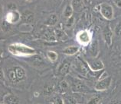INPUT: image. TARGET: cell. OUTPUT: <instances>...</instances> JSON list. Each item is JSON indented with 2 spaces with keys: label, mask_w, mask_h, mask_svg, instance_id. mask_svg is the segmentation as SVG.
I'll return each instance as SVG.
<instances>
[{
  "label": "cell",
  "mask_w": 121,
  "mask_h": 104,
  "mask_svg": "<svg viewBox=\"0 0 121 104\" xmlns=\"http://www.w3.org/2000/svg\"><path fill=\"white\" fill-rule=\"evenodd\" d=\"M78 42L83 46H87L91 40V35L87 30H81L77 34Z\"/></svg>",
  "instance_id": "cell-4"
},
{
  "label": "cell",
  "mask_w": 121,
  "mask_h": 104,
  "mask_svg": "<svg viewBox=\"0 0 121 104\" xmlns=\"http://www.w3.org/2000/svg\"><path fill=\"white\" fill-rule=\"evenodd\" d=\"M9 51L12 54L17 56H28L35 55V50L30 46H25L22 43H14L9 45Z\"/></svg>",
  "instance_id": "cell-1"
},
{
  "label": "cell",
  "mask_w": 121,
  "mask_h": 104,
  "mask_svg": "<svg viewBox=\"0 0 121 104\" xmlns=\"http://www.w3.org/2000/svg\"><path fill=\"white\" fill-rule=\"evenodd\" d=\"M58 21V17L57 16V15L55 14H52L48 17L47 20L45 21V24L48 26H54L57 24V22Z\"/></svg>",
  "instance_id": "cell-14"
},
{
  "label": "cell",
  "mask_w": 121,
  "mask_h": 104,
  "mask_svg": "<svg viewBox=\"0 0 121 104\" xmlns=\"http://www.w3.org/2000/svg\"><path fill=\"white\" fill-rule=\"evenodd\" d=\"M53 90H54V87L52 86H48V87H46L44 88V94L46 95H49L52 92H53Z\"/></svg>",
  "instance_id": "cell-26"
},
{
  "label": "cell",
  "mask_w": 121,
  "mask_h": 104,
  "mask_svg": "<svg viewBox=\"0 0 121 104\" xmlns=\"http://www.w3.org/2000/svg\"><path fill=\"white\" fill-rule=\"evenodd\" d=\"M20 20H22V14L18 11H9L5 17V21L9 24H16Z\"/></svg>",
  "instance_id": "cell-8"
},
{
  "label": "cell",
  "mask_w": 121,
  "mask_h": 104,
  "mask_svg": "<svg viewBox=\"0 0 121 104\" xmlns=\"http://www.w3.org/2000/svg\"><path fill=\"white\" fill-rule=\"evenodd\" d=\"M18 98L12 94H8L4 97V103L5 104H17Z\"/></svg>",
  "instance_id": "cell-15"
},
{
  "label": "cell",
  "mask_w": 121,
  "mask_h": 104,
  "mask_svg": "<svg viewBox=\"0 0 121 104\" xmlns=\"http://www.w3.org/2000/svg\"><path fill=\"white\" fill-rule=\"evenodd\" d=\"M55 37L58 40H65L68 38V36H67V34L64 32V31L60 30H55Z\"/></svg>",
  "instance_id": "cell-18"
},
{
  "label": "cell",
  "mask_w": 121,
  "mask_h": 104,
  "mask_svg": "<svg viewBox=\"0 0 121 104\" xmlns=\"http://www.w3.org/2000/svg\"><path fill=\"white\" fill-rule=\"evenodd\" d=\"M28 60H29V62L31 65H33L34 66H36V67H41V66L44 64L43 59L41 58L40 56L33 55L31 56Z\"/></svg>",
  "instance_id": "cell-11"
},
{
  "label": "cell",
  "mask_w": 121,
  "mask_h": 104,
  "mask_svg": "<svg viewBox=\"0 0 121 104\" xmlns=\"http://www.w3.org/2000/svg\"><path fill=\"white\" fill-rule=\"evenodd\" d=\"M73 23H74V18H73V17H71V18H69V19H68V21H67V23H66V26L69 27H71Z\"/></svg>",
  "instance_id": "cell-29"
},
{
  "label": "cell",
  "mask_w": 121,
  "mask_h": 104,
  "mask_svg": "<svg viewBox=\"0 0 121 104\" xmlns=\"http://www.w3.org/2000/svg\"><path fill=\"white\" fill-rule=\"evenodd\" d=\"M71 5H72L73 9H74V10H78V8L81 7L82 2L81 1H72Z\"/></svg>",
  "instance_id": "cell-24"
},
{
  "label": "cell",
  "mask_w": 121,
  "mask_h": 104,
  "mask_svg": "<svg viewBox=\"0 0 121 104\" xmlns=\"http://www.w3.org/2000/svg\"><path fill=\"white\" fill-rule=\"evenodd\" d=\"M71 90L73 92H85L88 90V88L82 81L79 79H74L71 83Z\"/></svg>",
  "instance_id": "cell-7"
},
{
  "label": "cell",
  "mask_w": 121,
  "mask_h": 104,
  "mask_svg": "<svg viewBox=\"0 0 121 104\" xmlns=\"http://www.w3.org/2000/svg\"><path fill=\"white\" fill-rule=\"evenodd\" d=\"M47 56L48 59L51 61V62H55L57 60V59H58V54L54 52V51H48L47 52Z\"/></svg>",
  "instance_id": "cell-19"
},
{
  "label": "cell",
  "mask_w": 121,
  "mask_h": 104,
  "mask_svg": "<svg viewBox=\"0 0 121 104\" xmlns=\"http://www.w3.org/2000/svg\"><path fill=\"white\" fill-rule=\"evenodd\" d=\"M103 37L104 41L107 44L108 46H110L112 44V38H113V31L111 30L110 27L108 26L105 27L103 30Z\"/></svg>",
  "instance_id": "cell-9"
},
{
  "label": "cell",
  "mask_w": 121,
  "mask_h": 104,
  "mask_svg": "<svg viewBox=\"0 0 121 104\" xmlns=\"http://www.w3.org/2000/svg\"><path fill=\"white\" fill-rule=\"evenodd\" d=\"M2 104H5V103H2Z\"/></svg>",
  "instance_id": "cell-32"
},
{
  "label": "cell",
  "mask_w": 121,
  "mask_h": 104,
  "mask_svg": "<svg viewBox=\"0 0 121 104\" xmlns=\"http://www.w3.org/2000/svg\"><path fill=\"white\" fill-rule=\"evenodd\" d=\"M111 82H112V78L110 76H108L104 78V79H101L99 81H97V83L95 85V90L97 91H103L108 89L110 87Z\"/></svg>",
  "instance_id": "cell-6"
},
{
  "label": "cell",
  "mask_w": 121,
  "mask_h": 104,
  "mask_svg": "<svg viewBox=\"0 0 121 104\" xmlns=\"http://www.w3.org/2000/svg\"><path fill=\"white\" fill-rule=\"evenodd\" d=\"M8 9L9 10V11H17V6L13 2H10L8 4Z\"/></svg>",
  "instance_id": "cell-25"
},
{
  "label": "cell",
  "mask_w": 121,
  "mask_h": 104,
  "mask_svg": "<svg viewBox=\"0 0 121 104\" xmlns=\"http://www.w3.org/2000/svg\"><path fill=\"white\" fill-rule=\"evenodd\" d=\"M87 64L88 65L89 68L91 71L94 72H97L98 71H100L104 68V65L102 62L101 60L97 59H89L87 60Z\"/></svg>",
  "instance_id": "cell-5"
},
{
  "label": "cell",
  "mask_w": 121,
  "mask_h": 104,
  "mask_svg": "<svg viewBox=\"0 0 121 104\" xmlns=\"http://www.w3.org/2000/svg\"><path fill=\"white\" fill-rule=\"evenodd\" d=\"M9 28H10V27H9V23H8L7 21H4L3 23L2 24V29L4 30V31H7L9 30Z\"/></svg>",
  "instance_id": "cell-27"
},
{
  "label": "cell",
  "mask_w": 121,
  "mask_h": 104,
  "mask_svg": "<svg viewBox=\"0 0 121 104\" xmlns=\"http://www.w3.org/2000/svg\"><path fill=\"white\" fill-rule=\"evenodd\" d=\"M68 90H69V84H68V83L65 80H63V81H60V82L59 83V85H58V90H59V92L61 93H65Z\"/></svg>",
  "instance_id": "cell-16"
},
{
  "label": "cell",
  "mask_w": 121,
  "mask_h": 104,
  "mask_svg": "<svg viewBox=\"0 0 121 104\" xmlns=\"http://www.w3.org/2000/svg\"><path fill=\"white\" fill-rule=\"evenodd\" d=\"M52 103L53 104H65V100L60 97V96H56L54 97V99L52 100Z\"/></svg>",
  "instance_id": "cell-23"
},
{
  "label": "cell",
  "mask_w": 121,
  "mask_h": 104,
  "mask_svg": "<svg viewBox=\"0 0 121 104\" xmlns=\"http://www.w3.org/2000/svg\"><path fill=\"white\" fill-rule=\"evenodd\" d=\"M70 68H71V62L67 60L64 61L58 68V73L60 75H65L69 72Z\"/></svg>",
  "instance_id": "cell-12"
},
{
  "label": "cell",
  "mask_w": 121,
  "mask_h": 104,
  "mask_svg": "<svg viewBox=\"0 0 121 104\" xmlns=\"http://www.w3.org/2000/svg\"><path fill=\"white\" fill-rule=\"evenodd\" d=\"M91 52L93 54V56H97V54L98 53V45H97V42L95 41L93 42L91 45Z\"/></svg>",
  "instance_id": "cell-21"
},
{
  "label": "cell",
  "mask_w": 121,
  "mask_h": 104,
  "mask_svg": "<svg viewBox=\"0 0 121 104\" xmlns=\"http://www.w3.org/2000/svg\"><path fill=\"white\" fill-rule=\"evenodd\" d=\"M35 18V15L32 11H31L29 10L24 11L22 13V21L24 23L29 24L31 23L34 21Z\"/></svg>",
  "instance_id": "cell-10"
},
{
  "label": "cell",
  "mask_w": 121,
  "mask_h": 104,
  "mask_svg": "<svg viewBox=\"0 0 121 104\" xmlns=\"http://www.w3.org/2000/svg\"><path fill=\"white\" fill-rule=\"evenodd\" d=\"M7 78L11 82L17 84L26 79V73L21 66H13L7 70Z\"/></svg>",
  "instance_id": "cell-2"
},
{
  "label": "cell",
  "mask_w": 121,
  "mask_h": 104,
  "mask_svg": "<svg viewBox=\"0 0 121 104\" xmlns=\"http://www.w3.org/2000/svg\"><path fill=\"white\" fill-rule=\"evenodd\" d=\"M100 12L106 20L110 21L113 18V8L108 3H102L100 5Z\"/></svg>",
  "instance_id": "cell-3"
},
{
  "label": "cell",
  "mask_w": 121,
  "mask_h": 104,
  "mask_svg": "<svg viewBox=\"0 0 121 104\" xmlns=\"http://www.w3.org/2000/svg\"><path fill=\"white\" fill-rule=\"evenodd\" d=\"M73 11H74V9H73V7L71 4V5H66V7L65 8V10H64L63 11V15L64 17L68 18V19H69V18H71L72 17V14H73Z\"/></svg>",
  "instance_id": "cell-17"
},
{
  "label": "cell",
  "mask_w": 121,
  "mask_h": 104,
  "mask_svg": "<svg viewBox=\"0 0 121 104\" xmlns=\"http://www.w3.org/2000/svg\"><path fill=\"white\" fill-rule=\"evenodd\" d=\"M65 104H76V99L72 96H67L65 98Z\"/></svg>",
  "instance_id": "cell-22"
},
{
  "label": "cell",
  "mask_w": 121,
  "mask_h": 104,
  "mask_svg": "<svg viewBox=\"0 0 121 104\" xmlns=\"http://www.w3.org/2000/svg\"><path fill=\"white\" fill-rule=\"evenodd\" d=\"M112 104H121V102L120 101H116V102H113Z\"/></svg>",
  "instance_id": "cell-31"
},
{
  "label": "cell",
  "mask_w": 121,
  "mask_h": 104,
  "mask_svg": "<svg viewBox=\"0 0 121 104\" xmlns=\"http://www.w3.org/2000/svg\"><path fill=\"white\" fill-rule=\"evenodd\" d=\"M100 100V97L99 95H95L92 97L87 102V104H98Z\"/></svg>",
  "instance_id": "cell-20"
},
{
  "label": "cell",
  "mask_w": 121,
  "mask_h": 104,
  "mask_svg": "<svg viewBox=\"0 0 121 104\" xmlns=\"http://www.w3.org/2000/svg\"><path fill=\"white\" fill-rule=\"evenodd\" d=\"M113 2L118 8H121V0H120V1H116L115 0V1H113Z\"/></svg>",
  "instance_id": "cell-30"
},
{
  "label": "cell",
  "mask_w": 121,
  "mask_h": 104,
  "mask_svg": "<svg viewBox=\"0 0 121 104\" xmlns=\"http://www.w3.org/2000/svg\"><path fill=\"white\" fill-rule=\"evenodd\" d=\"M79 50V47L76 46H71L68 47H66V48L63 50V53L65 55L68 56H73L76 54Z\"/></svg>",
  "instance_id": "cell-13"
},
{
  "label": "cell",
  "mask_w": 121,
  "mask_h": 104,
  "mask_svg": "<svg viewBox=\"0 0 121 104\" xmlns=\"http://www.w3.org/2000/svg\"><path fill=\"white\" fill-rule=\"evenodd\" d=\"M115 33L117 34V36L121 37V23L119 24L117 26L116 29H115Z\"/></svg>",
  "instance_id": "cell-28"
}]
</instances>
